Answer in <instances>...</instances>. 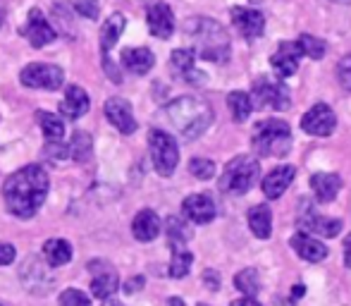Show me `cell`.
Segmentation results:
<instances>
[{"instance_id": "cell-1", "label": "cell", "mask_w": 351, "mask_h": 306, "mask_svg": "<svg viewBox=\"0 0 351 306\" xmlns=\"http://www.w3.org/2000/svg\"><path fill=\"white\" fill-rule=\"evenodd\" d=\"M48 175L41 165H27L22 170L12 172L3 185L5 206L12 215L22 220H29L36 215V211L43 206L48 196Z\"/></svg>"}, {"instance_id": "cell-2", "label": "cell", "mask_w": 351, "mask_h": 306, "mask_svg": "<svg viewBox=\"0 0 351 306\" xmlns=\"http://www.w3.org/2000/svg\"><path fill=\"white\" fill-rule=\"evenodd\" d=\"M165 113H167V120L172 122V127L189 141L204 134L213 120V110L208 103L194 96L177 98V101H172L165 108Z\"/></svg>"}, {"instance_id": "cell-3", "label": "cell", "mask_w": 351, "mask_h": 306, "mask_svg": "<svg viewBox=\"0 0 351 306\" xmlns=\"http://www.w3.org/2000/svg\"><path fill=\"white\" fill-rule=\"evenodd\" d=\"M186 29L194 36L201 58H206L210 62H225L230 58V36H227V32L215 19L194 17L189 19V27Z\"/></svg>"}, {"instance_id": "cell-4", "label": "cell", "mask_w": 351, "mask_h": 306, "mask_svg": "<svg viewBox=\"0 0 351 306\" xmlns=\"http://www.w3.org/2000/svg\"><path fill=\"white\" fill-rule=\"evenodd\" d=\"M258 175H261L258 158L237 156V158H232V161L225 165V170H222L220 191H225V194H234V196L246 194V191L258 182Z\"/></svg>"}, {"instance_id": "cell-5", "label": "cell", "mask_w": 351, "mask_h": 306, "mask_svg": "<svg viewBox=\"0 0 351 306\" xmlns=\"http://www.w3.org/2000/svg\"><path fill=\"white\" fill-rule=\"evenodd\" d=\"M251 144L258 156H287L291 149V130L285 120H263L256 125Z\"/></svg>"}, {"instance_id": "cell-6", "label": "cell", "mask_w": 351, "mask_h": 306, "mask_svg": "<svg viewBox=\"0 0 351 306\" xmlns=\"http://www.w3.org/2000/svg\"><path fill=\"white\" fill-rule=\"evenodd\" d=\"M148 149H151V158H153V165H156L158 175L170 177L172 172H175L177 163H180L177 141L172 139L167 132L151 130V134H148Z\"/></svg>"}, {"instance_id": "cell-7", "label": "cell", "mask_w": 351, "mask_h": 306, "mask_svg": "<svg viewBox=\"0 0 351 306\" xmlns=\"http://www.w3.org/2000/svg\"><path fill=\"white\" fill-rule=\"evenodd\" d=\"M251 103L256 108H270V110H287L291 106L289 89L282 82H273L268 77H261L254 82L251 91Z\"/></svg>"}, {"instance_id": "cell-8", "label": "cell", "mask_w": 351, "mask_h": 306, "mask_svg": "<svg viewBox=\"0 0 351 306\" xmlns=\"http://www.w3.org/2000/svg\"><path fill=\"white\" fill-rule=\"evenodd\" d=\"M22 79L24 86L29 89H46V91H56V89L62 86L65 82V72L58 65H48V62H32L22 70Z\"/></svg>"}, {"instance_id": "cell-9", "label": "cell", "mask_w": 351, "mask_h": 306, "mask_svg": "<svg viewBox=\"0 0 351 306\" xmlns=\"http://www.w3.org/2000/svg\"><path fill=\"white\" fill-rule=\"evenodd\" d=\"M337 127V115L328 103H315L304 117H301V130L311 137H330Z\"/></svg>"}, {"instance_id": "cell-10", "label": "cell", "mask_w": 351, "mask_h": 306, "mask_svg": "<svg viewBox=\"0 0 351 306\" xmlns=\"http://www.w3.org/2000/svg\"><path fill=\"white\" fill-rule=\"evenodd\" d=\"M22 36L27 38L34 48H43V46H48L51 41H56L58 34H56V29L48 24L46 14H43L38 8H34L32 12H29L27 24L22 27Z\"/></svg>"}, {"instance_id": "cell-11", "label": "cell", "mask_w": 351, "mask_h": 306, "mask_svg": "<svg viewBox=\"0 0 351 306\" xmlns=\"http://www.w3.org/2000/svg\"><path fill=\"white\" fill-rule=\"evenodd\" d=\"M146 22H148V32L158 38H170L172 32H175V14H172L170 5L165 3L148 5Z\"/></svg>"}, {"instance_id": "cell-12", "label": "cell", "mask_w": 351, "mask_h": 306, "mask_svg": "<svg viewBox=\"0 0 351 306\" xmlns=\"http://www.w3.org/2000/svg\"><path fill=\"white\" fill-rule=\"evenodd\" d=\"M299 60H301V48L296 46V41H282L280 48L270 58V65H273V70L278 72L280 79H287L296 75Z\"/></svg>"}, {"instance_id": "cell-13", "label": "cell", "mask_w": 351, "mask_h": 306, "mask_svg": "<svg viewBox=\"0 0 351 306\" xmlns=\"http://www.w3.org/2000/svg\"><path fill=\"white\" fill-rule=\"evenodd\" d=\"M106 117L110 120L112 127H117V132H122V134H134L136 132L134 110H132V106L125 98H108Z\"/></svg>"}, {"instance_id": "cell-14", "label": "cell", "mask_w": 351, "mask_h": 306, "mask_svg": "<svg viewBox=\"0 0 351 306\" xmlns=\"http://www.w3.org/2000/svg\"><path fill=\"white\" fill-rule=\"evenodd\" d=\"M232 22L239 29V34L249 41L258 38L265 29V17L258 10H249V8H234L232 10Z\"/></svg>"}, {"instance_id": "cell-15", "label": "cell", "mask_w": 351, "mask_h": 306, "mask_svg": "<svg viewBox=\"0 0 351 306\" xmlns=\"http://www.w3.org/2000/svg\"><path fill=\"white\" fill-rule=\"evenodd\" d=\"M182 211H184V215L191 220V223L196 225H206L210 223L213 218H215V204H213V199L208 194H191L184 199V204H182Z\"/></svg>"}, {"instance_id": "cell-16", "label": "cell", "mask_w": 351, "mask_h": 306, "mask_svg": "<svg viewBox=\"0 0 351 306\" xmlns=\"http://www.w3.org/2000/svg\"><path fill=\"white\" fill-rule=\"evenodd\" d=\"M194 60H196V53L191 51V48H177V51L172 53V58H170L172 70H175L182 79H186L189 84H204L206 75L196 70Z\"/></svg>"}, {"instance_id": "cell-17", "label": "cell", "mask_w": 351, "mask_h": 306, "mask_svg": "<svg viewBox=\"0 0 351 306\" xmlns=\"http://www.w3.org/2000/svg\"><path fill=\"white\" fill-rule=\"evenodd\" d=\"M294 175H296V167L294 165H280L275 170H270L263 180V194L268 199H280L289 185L294 182Z\"/></svg>"}, {"instance_id": "cell-18", "label": "cell", "mask_w": 351, "mask_h": 306, "mask_svg": "<svg viewBox=\"0 0 351 306\" xmlns=\"http://www.w3.org/2000/svg\"><path fill=\"white\" fill-rule=\"evenodd\" d=\"M91 101H88V93L82 86H67L65 98L60 101V115L67 120H77V117L86 115Z\"/></svg>"}, {"instance_id": "cell-19", "label": "cell", "mask_w": 351, "mask_h": 306, "mask_svg": "<svg viewBox=\"0 0 351 306\" xmlns=\"http://www.w3.org/2000/svg\"><path fill=\"white\" fill-rule=\"evenodd\" d=\"M311 189L320 204H330L342 189V177L335 172H315L311 175Z\"/></svg>"}, {"instance_id": "cell-20", "label": "cell", "mask_w": 351, "mask_h": 306, "mask_svg": "<svg viewBox=\"0 0 351 306\" xmlns=\"http://www.w3.org/2000/svg\"><path fill=\"white\" fill-rule=\"evenodd\" d=\"M291 249L296 251V254L301 256L304 261H311V263H318V261H323L325 256H328V246L323 244V242H318L315 237L306 235V232H299V235L291 237Z\"/></svg>"}, {"instance_id": "cell-21", "label": "cell", "mask_w": 351, "mask_h": 306, "mask_svg": "<svg viewBox=\"0 0 351 306\" xmlns=\"http://www.w3.org/2000/svg\"><path fill=\"white\" fill-rule=\"evenodd\" d=\"M301 228L304 230H311L320 237H337L342 232V220L337 218H325L320 213H313V211L306 209V213L301 215Z\"/></svg>"}, {"instance_id": "cell-22", "label": "cell", "mask_w": 351, "mask_h": 306, "mask_svg": "<svg viewBox=\"0 0 351 306\" xmlns=\"http://www.w3.org/2000/svg\"><path fill=\"white\" fill-rule=\"evenodd\" d=\"M132 232L139 242H153L160 235V218H158L156 211L143 209L136 213L134 223H132Z\"/></svg>"}, {"instance_id": "cell-23", "label": "cell", "mask_w": 351, "mask_h": 306, "mask_svg": "<svg viewBox=\"0 0 351 306\" xmlns=\"http://www.w3.org/2000/svg\"><path fill=\"white\" fill-rule=\"evenodd\" d=\"M122 65L132 72V75H146L156 65V56L148 48H125L122 51Z\"/></svg>"}, {"instance_id": "cell-24", "label": "cell", "mask_w": 351, "mask_h": 306, "mask_svg": "<svg viewBox=\"0 0 351 306\" xmlns=\"http://www.w3.org/2000/svg\"><path fill=\"white\" fill-rule=\"evenodd\" d=\"M125 24H127V19H125V14H122V12H112L110 17L106 19V24H103V29H101V51H103V56H108V53H110V48L117 43V38L122 36V32H125Z\"/></svg>"}, {"instance_id": "cell-25", "label": "cell", "mask_w": 351, "mask_h": 306, "mask_svg": "<svg viewBox=\"0 0 351 306\" xmlns=\"http://www.w3.org/2000/svg\"><path fill=\"white\" fill-rule=\"evenodd\" d=\"M249 228L258 239H268L273 235V213L268 206H254L249 211Z\"/></svg>"}, {"instance_id": "cell-26", "label": "cell", "mask_w": 351, "mask_h": 306, "mask_svg": "<svg viewBox=\"0 0 351 306\" xmlns=\"http://www.w3.org/2000/svg\"><path fill=\"white\" fill-rule=\"evenodd\" d=\"M43 256H46L48 266L60 268V266L70 263L72 259V244L67 239H48L43 244Z\"/></svg>"}, {"instance_id": "cell-27", "label": "cell", "mask_w": 351, "mask_h": 306, "mask_svg": "<svg viewBox=\"0 0 351 306\" xmlns=\"http://www.w3.org/2000/svg\"><path fill=\"white\" fill-rule=\"evenodd\" d=\"M117 287H120L117 273L112 268H108V270H103V273H98L96 278H93L91 294L96 299H108V297H112V294L117 292Z\"/></svg>"}, {"instance_id": "cell-28", "label": "cell", "mask_w": 351, "mask_h": 306, "mask_svg": "<svg viewBox=\"0 0 351 306\" xmlns=\"http://www.w3.org/2000/svg\"><path fill=\"white\" fill-rule=\"evenodd\" d=\"M36 120H38V125H41L48 141H62V137H65V125H62L60 115H53V113H48V110H38Z\"/></svg>"}, {"instance_id": "cell-29", "label": "cell", "mask_w": 351, "mask_h": 306, "mask_svg": "<svg viewBox=\"0 0 351 306\" xmlns=\"http://www.w3.org/2000/svg\"><path fill=\"white\" fill-rule=\"evenodd\" d=\"M227 106H230V113L234 117V122H244L246 117L254 110V103H251V96L244 91H232L227 96Z\"/></svg>"}, {"instance_id": "cell-30", "label": "cell", "mask_w": 351, "mask_h": 306, "mask_svg": "<svg viewBox=\"0 0 351 306\" xmlns=\"http://www.w3.org/2000/svg\"><path fill=\"white\" fill-rule=\"evenodd\" d=\"M191 263H194V254L186 251L184 246H175L172 249V261H170V275L172 278H184L189 273Z\"/></svg>"}, {"instance_id": "cell-31", "label": "cell", "mask_w": 351, "mask_h": 306, "mask_svg": "<svg viewBox=\"0 0 351 306\" xmlns=\"http://www.w3.org/2000/svg\"><path fill=\"white\" fill-rule=\"evenodd\" d=\"M91 137L86 134V132H74L72 137V144L67 146V151H70V156L74 158L77 163H86L88 158H91Z\"/></svg>"}, {"instance_id": "cell-32", "label": "cell", "mask_w": 351, "mask_h": 306, "mask_svg": "<svg viewBox=\"0 0 351 306\" xmlns=\"http://www.w3.org/2000/svg\"><path fill=\"white\" fill-rule=\"evenodd\" d=\"M234 285H237V290H239L241 294H246V297H254V294L261 290L258 270H256V268H244L241 273H237Z\"/></svg>"}, {"instance_id": "cell-33", "label": "cell", "mask_w": 351, "mask_h": 306, "mask_svg": "<svg viewBox=\"0 0 351 306\" xmlns=\"http://www.w3.org/2000/svg\"><path fill=\"white\" fill-rule=\"evenodd\" d=\"M296 46L301 48V56H308V58H313V60H320V58L325 56V43L320 41V38L311 36V34H301Z\"/></svg>"}, {"instance_id": "cell-34", "label": "cell", "mask_w": 351, "mask_h": 306, "mask_svg": "<svg viewBox=\"0 0 351 306\" xmlns=\"http://www.w3.org/2000/svg\"><path fill=\"white\" fill-rule=\"evenodd\" d=\"M165 230H167V237H170V244L172 246H184V242L191 237V232L189 228H186L184 223H182L180 218H167V223H165Z\"/></svg>"}, {"instance_id": "cell-35", "label": "cell", "mask_w": 351, "mask_h": 306, "mask_svg": "<svg viewBox=\"0 0 351 306\" xmlns=\"http://www.w3.org/2000/svg\"><path fill=\"white\" fill-rule=\"evenodd\" d=\"M189 172L196 180H210L215 175V163L208 161V158H194L189 163Z\"/></svg>"}, {"instance_id": "cell-36", "label": "cell", "mask_w": 351, "mask_h": 306, "mask_svg": "<svg viewBox=\"0 0 351 306\" xmlns=\"http://www.w3.org/2000/svg\"><path fill=\"white\" fill-rule=\"evenodd\" d=\"M60 306H91V302H88V297L84 292L70 287L60 294Z\"/></svg>"}, {"instance_id": "cell-37", "label": "cell", "mask_w": 351, "mask_h": 306, "mask_svg": "<svg viewBox=\"0 0 351 306\" xmlns=\"http://www.w3.org/2000/svg\"><path fill=\"white\" fill-rule=\"evenodd\" d=\"M74 10L86 19H98V14H101L98 0H77V3H74Z\"/></svg>"}, {"instance_id": "cell-38", "label": "cell", "mask_w": 351, "mask_h": 306, "mask_svg": "<svg viewBox=\"0 0 351 306\" xmlns=\"http://www.w3.org/2000/svg\"><path fill=\"white\" fill-rule=\"evenodd\" d=\"M337 77H339V82H342V86L351 91V56L342 58V62L337 65Z\"/></svg>"}, {"instance_id": "cell-39", "label": "cell", "mask_w": 351, "mask_h": 306, "mask_svg": "<svg viewBox=\"0 0 351 306\" xmlns=\"http://www.w3.org/2000/svg\"><path fill=\"white\" fill-rule=\"evenodd\" d=\"M46 153L53 158V161H58V158L62 161V158L70 156V151H67V146L62 144V141H48V144H46Z\"/></svg>"}, {"instance_id": "cell-40", "label": "cell", "mask_w": 351, "mask_h": 306, "mask_svg": "<svg viewBox=\"0 0 351 306\" xmlns=\"http://www.w3.org/2000/svg\"><path fill=\"white\" fill-rule=\"evenodd\" d=\"M14 256H17L14 246L12 244H3V242H0V266H10L14 261Z\"/></svg>"}, {"instance_id": "cell-41", "label": "cell", "mask_w": 351, "mask_h": 306, "mask_svg": "<svg viewBox=\"0 0 351 306\" xmlns=\"http://www.w3.org/2000/svg\"><path fill=\"white\" fill-rule=\"evenodd\" d=\"M141 285H143V278H132L130 283H127V287H125V290L132 294V292H136V290H141Z\"/></svg>"}, {"instance_id": "cell-42", "label": "cell", "mask_w": 351, "mask_h": 306, "mask_svg": "<svg viewBox=\"0 0 351 306\" xmlns=\"http://www.w3.org/2000/svg\"><path fill=\"white\" fill-rule=\"evenodd\" d=\"M344 263H347V268H351V235L344 242Z\"/></svg>"}, {"instance_id": "cell-43", "label": "cell", "mask_w": 351, "mask_h": 306, "mask_svg": "<svg viewBox=\"0 0 351 306\" xmlns=\"http://www.w3.org/2000/svg\"><path fill=\"white\" fill-rule=\"evenodd\" d=\"M232 306H261V304L256 302L254 297H241V299H237V302H232Z\"/></svg>"}, {"instance_id": "cell-44", "label": "cell", "mask_w": 351, "mask_h": 306, "mask_svg": "<svg viewBox=\"0 0 351 306\" xmlns=\"http://www.w3.org/2000/svg\"><path fill=\"white\" fill-rule=\"evenodd\" d=\"M206 283L210 285V290H217V275L213 270H206Z\"/></svg>"}, {"instance_id": "cell-45", "label": "cell", "mask_w": 351, "mask_h": 306, "mask_svg": "<svg viewBox=\"0 0 351 306\" xmlns=\"http://www.w3.org/2000/svg\"><path fill=\"white\" fill-rule=\"evenodd\" d=\"M304 292H306V290H304V285H294V290H291V297H304Z\"/></svg>"}, {"instance_id": "cell-46", "label": "cell", "mask_w": 351, "mask_h": 306, "mask_svg": "<svg viewBox=\"0 0 351 306\" xmlns=\"http://www.w3.org/2000/svg\"><path fill=\"white\" fill-rule=\"evenodd\" d=\"M170 306H186V304H184V299H180V297H172V299H170Z\"/></svg>"}, {"instance_id": "cell-47", "label": "cell", "mask_w": 351, "mask_h": 306, "mask_svg": "<svg viewBox=\"0 0 351 306\" xmlns=\"http://www.w3.org/2000/svg\"><path fill=\"white\" fill-rule=\"evenodd\" d=\"M335 3H342V5H349L351 0H335Z\"/></svg>"}, {"instance_id": "cell-48", "label": "cell", "mask_w": 351, "mask_h": 306, "mask_svg": "<svg viewBox=\"0 0 351 306\" xmlns=\"http://www.w3.org/2000/svg\"><path fill=\"white\" fill-rule=\"evenodd\" d=\"M3 19H5V12H0V24H3Z\"/></svg>"}, {"instance_id": "cell-49", "label": "cell", "mask_w": 351, "mask_h": 306, "mask_svg": "<svg viewBox=\"0 0 351 306\" xmlns=\"http://www.w3.org/2000/svg\"><path fill=\"white\" fill-rule=\"evenodd\" d=\"M106 306H122V304H112V302H110V304H106Z\"/></svg>"}, {"instance_id": "cell-50", "label": "cell", "mask_w": 351, "mask_h": 306, "mask_svg": "<svg viewBox=\"0 0 351 306\" xmlns=\"http://www.w3.org/2000/svg\"><path fill=\"white\" fill-rule=\"evenodd\" d=\"M199 306H206V304H199Z\"/></svg>"}, {"instance_id": "cell-51", "label": "cell", "mask_w": 351, "mask_h": 306, "mask_svg": "<svg viewBox=\"0 0 351 306\" xmlns=\"http://www.w3.org/2000/svg\"><path fill=\"white\" fill-rule=\"evenodd\" d=\"M0 306H3V304H0Z\"/></svg>"}]
</instances>
